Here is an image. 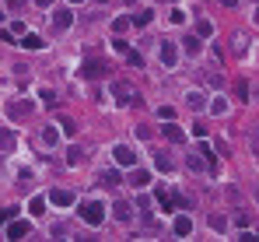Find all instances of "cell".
Returning a JSON list of instances; mask_svg holds the SVG:
<instances>
[{
	"label": "cell",
	"mask_w": 259,
	"mask_h": 242,
	"mask_svg": "<svg viewBox=\"0 0 259 242\" xmlns=\"http://www.w3.org/2000/svg\"><path fill=\"white\" fill-rule=\"evenodd\" d=\"M200 155H203V161L214 169V151H210V144H200Z\"/></svg>",
	"instance_id": "cell-29"
},
{
	"label": "cell",
	"mask_w": 259,
	"mask_h": 242,
	"mask_svg": "<svg viewBox=\"0 0 259 242\" xmlns=\"http://www.w3.org/2000/svg\"><path fill=\"white\" fill-rule=\"evenodd\" d=\"M7 218H14V210H0V225H4Z\"/></svg>",
	"instance_id": "cell-35"
},
{
	"label": "cell",
	"mask_w": 259,
	"mask_h": 242,
	"mask_svg": "<svg viewBox=\"0 0 259 242\" xmlns=\"http://www.w3.org/2000/svg\"><path fill=\"white\" fill-rule=\"evenodd\" d=\"M77 214H81L84 225H102V221H105V207H102L98 200H84V204L77 207Z\"/></svg>",
	"instance_id": "cell-1"
},
{
	"label": "cell",
	"mask_w": 259,
	"mask_h": 242,
	"mask_svg": "<svg viewBox=\"0 0 259 242\" xmlns=\"http://www.w3.org/2000/svg\"><path fill=\"white\" fill-rule=\"evenodd\" d=\"M172 232H175L179 239H186V235L193 232V218H186V214H182V218H175V225H172Z\"/></svg>",
	"instance_id": "cell-10"
},
{
	"label": "cell",
	"mask_w": 259,
	"mask_h": 242,
	"mask_svg": "<svg viewBox=\"0 0 259 242\" xmlns=\"http://www.w3.org/2000/svg\"><path fill=\"white\" fill-rule=\"evenodd\" d=\"M186 165H189L193 172H203V169H207V161H203L200 151H189V155H186Z\"/></svg>",
	"instance_id": "cell-13"
},
{
	"label": "cell",
	"mask_w": 259,
	"mask_h": 242,
	"mask_svg": "<svg viewBox=\"0 0 259 242\" xmlns=\"http://www.w3.org/2000/svg\"><path fill=\"white\" fill-rule=\"evenodd\" d=\"M196 35H200V39L214 35V25H210V21H200V25H196Z\"/></svg>",
	"instance_id": "cell-27"
},
{
	"label": "cell",
	"mask_w": 259,
	"mask_h": 242,
	"mask_svg": "<svg viewBox=\"0 0 259 242\" xmlns=\"http://www.w3.org/2000/svg\"><path fill=\"white\" fill-rule=\"evenodd\" d=\"M49 200H53L56 207H74V193H67V190H53Z\"/></svg>",
	"instance_id": "cell-11"
},
{
	"label": "cell",
	"mask_w": 259,
	"mask_h": 242,
	"mask_svg": "<svg viewBox=\"0 0 259 242\" xmlns=\"http://www.w3.org/2000/svg\"><path fill=\"white\" fill-rule=\"evenodd\" d=\"M21 46H25V49H42L46 42H42V35H25V39H21Z\"/></svg>",
	"instance_id": "cell-21"
},
{
	"label": "cell",
	"mask_w": 259,
	"mask_h": 242,
	"mask_svg": "<svg viewBox=\"0 0 259 242\" xmlns=\"http://www.w3.org/2000/svg\"><path fill=\"white\" fill-rule=\"evenodd\" d=\"M158 204H161V210H175V196L168 190H158Z\"/></svg>",
	"instance_id": "cell-16"
},
{
	"label": "cell",
	"mask_w": 259,
	"mask_h": 242,
	"mask_svg": "<svg viewBox=\"0 0 259 242\" xmlns=\"http://www.w3.org/2000/svg\"><path fill=\"white\" fill-rule=\"evenodd\" d=\"M252 18H256V25H259V7H256V14H252Z\"/></svg>",
	"instance_id": "cell-40"
},
{
	"label": "cell",
	"mask_w": 259,
	"mask_h": 242,
	"mask_svg": "<svg viewBox=\"0 0 259 242\" xmlns=\"http://www.w3.org/2000/svg\"><path fill=\"white\" fill-rule=\"evenodd\" d=\"M123 4H126V7H133V4H137V0H123Z\"/></svg>",
	"instance_id": "cell-39"
},
{
	"label": "cell",
	"mask_w": 259,
	"mask_h": 242,
	"mask_svg": "<svg viewBox=\"0 0 259 242\" xmlns=\"http://www.w3.org/2000/svg\"><path fill=\"white\" fill-rule=\"evenodd\" d=\"M154 165H158L161 172H172V158L165 155V151H154Z\"/></svg>",
	"instance_id": "cell-20"
},
{
	"label": "cell",
	"mask_w": 259,
	"mask_h": 242,
	"mask_svg": "<svg viewBox=\"0 0 259 242\" xmlns=\"http://www.w3.org/2000/svg\"><path fill=\"white\" fill-rule=\"evenodd\" d=\"M67 161H70V165H81V161H84V151H81V147H70Z\"/></svg>",
	"instance_id": "cell-28"
},
{
	"label": "cell",
	"mask_w": 259,
	"mask_h": 242,
	"mask_svg": "<svg viewBox=\"0 0 259 242\" xmlns=\"http://www.w3.org/2000/svg\"><path fill=\"white\" fill-rule=\"evenodd\" d=\"M7 4H11V11H18V7L25 4V0H7Z\"/></svg>",
	"instance_id": "cell-36"
},
{
	"label": "cell",
	"mask_w": 259,
	"mask_h": 242,
	"mask_svg": "<svg viewBox=\"0 0 259 242\" xmlns=\"http://www.w3.org/2000/svg\"><path fill=\"white\" fill-rule=\"evenodd\" d=\"M126 60H130V64H133V67H144V56H140V53H137V49H126Z\"/></svg>",
	"instance_id": "cell-31"
},
{
	"label": "cell",
	"mask_w": 259,
	"mask_h": 242,
	"mask_svg": "<svg viewBox=\"0 0 259 242\" xmlns=\"http://www.w3.org/2000/svg\"><path fill=\"white\" fill-rule=\"evenodd\" d=\"M4 113H7V119H14V123H18V119H25V116H32V102H7L4 105Z\"/></svg>",
	"instance_id": "cell-3"
},
{
	"label": "cell",
	"mask_w": 259,
	"mask_h": 242,
	"mask_svg": "<svg viewBox=\"0 0 259 242\" xmlns=\"http://www.w3.org/2000/svg\"><path fill=\"white\" fill-rule=\"evenodd\" d=\"M112 210H116V221H123V225H126V221H133V207H130L126 200H119Z\"/></svg>",
	"instance_id": "cell-12"
},
{
	"label": "cell",
	"mask_w": 259,
	"mask_h": 242,
	"mask_svg": "<svg viewBox=\"0 0 259 242\" xmlns=\"http://www.w3.org/2000/svg\"><path fill=\"white\" fill-rule=\"evenodd\" d=\"M221 4H224V7H235V4H238V0H221Z\"/></svg>",
	"instance_id": "cell-37"
},
{
	"label": "cell",
	"mask_w": 259,
	"mask_h": 242,
	"mask_svg": "<svg viewBox=\"0 0 259 242\" xmlns=\"http://www.w3.org/2000/svg\"><path fill=\"white\" fill-rule=\"evenodd\" d=\"M39 98L46 102V105H56L60 98H56V92H53V88H42V92H39Z\"/></svg>",
	"instance_id": "cell-26"
},
{
	"label": "cell",
	"mask_w": 259,
	"mask_h": 242,
	"mask_svg": "<svg viewBox=\"0 0 259 242\" xmlns=\"http://www.w3.org/2000/svg\"><path fill=\"white\" fill-rule=\"evenodd\" d=\"M151 18H154V11H137L133 18H130V25H140L144 28V25H151Z\"/></svg>",
	"instance_id": "cell-19"
},
{
	"label": "cell",
	"mask_w": 259,
	"mask_h": 242,
	"mask_svg": "<svg viewBox=\"0 0 259 242\" xmlns=\"http://www.w3.org/2000/svg\"><path fill=\"white\" fill-rule=\"evenodd\" d=\"M60 130H63V133H67V137H74V130H77V127H74V123H70V119H60Z\"/></svg>",
	"instance_id": "cell-32"
},
{
	"label": "cell",
	"mask_w": 259,
	"mask_h": 242,
	"mask_svg": "<svg viewBox=\"0 0 259 242\" xmlns=\"http://www.w3.org/2000/svg\"><path fill=\"white\" fill-rule=\"evenodd\" d=\"M105 70H109V67H105L102 60H84V67H81V74H84V78H102Z\"/></svg>",
	"instance_id": "cell-7"
},
{
	"label": "cell",
	"mask_w": 259,
	"mask_h": 242,
	"mask_svg": "<svg viewBox=\"0 0 259 242\" xmlns=\"http://www.w3.org/2000/svg\"><path fill=\"white\" fill-rule=\"evenodd\" d=\"M28 210H32V214H42V210H46V200H42V196H32V200H28Z\"/></svg>",
	"instance_id": "cell-25"
},
{
	"label": "cell",
	"mask_w": 259,
	"mask_h": 242,
	"mask_svg": "<svg viewBox=\"0 0 259 242\" xmlns=\"http://www.w3.org/2000/svg\"><path fill=\"white\" fill-rule=\"evenodd\" d=\"M112 95H116V102H119V105L137 102V98H133V88H130V84H123V81H116V84H112Z\"/></svg>",
	"instance_id": "cell-6"
},
{
	"label": "cell",
	"mask_w": 259,
	"mask_h": 242,
	"mask_svg": "<svg viewBox=\"0 0 259 242\" xmlns=\"http://www.w3.org/2000/svg\"><path fill=\"white\" fill-rule=\"evenodd\" d=\"M53 25H56V28H70V25H74V14H70V11H56Z\"/></svg>",
	"instance_id": "cell-17"
},
{
	"label": "cell",
	"mask_w": 259,
	"mask_h": 242,
	"mask_svg": "<svg viewBox=\"0 0 259 242\" xmlns=\"http://www.w3.org/2000/svg\"><path fill=\"white\" fill-rule=\"evenodd\" d=\"M0 18H4V11H0Z\"/></svg>",
	"instance_id": "cell-42"
},
{
	"label": "cell",
	"mask_w": 259,
	"mask_h": 242,
	"mask_svg": "<svg viewBox=\"0 0 259 242\" xmlns=\"http://www.w3.org/2000/svg\"><path fill=\"white\" fill-rule=\"evenodd\" d=\"M102 183H105V186H119V183H123V176H119L116 169H105V172H102Z\"/></svg>",
	"instance_id": "cell-18"
},
{
	"label": "cell",
	"mask_w": 259,
	"mask_h": 242,
	"mask_svg": "<svg viewBox=\"0 0 259 242\" xmlns=\"http://www.w3.org/2000/svg\"><path fill=\"white\" fill-rule=\"evenodd\" d=\"M67 4H81V0H67Z\"/></svg>",
	"instance_id": "cell-41"
},
{
	"label": "cell",
	"mask_w": 259,
	"mask_h": 242,
	"mask_svg": "<svg viewBox=\"0 0 259 242\" xmlns=\"http://www.w3.org/2000/svg\"><path fill=\"white\" fill-rule=\"evenodd\" d=\"M161 133H165V141H172V144H182V141H186V130H182L179 123H172V119H165Z\"/></svg>",
	"instance_id": "cell-4"
},
{
	"label": "cell",
	"mask_w": 259,
	"mask_h": 242,
	"mask_svg": "<svg viewBox=\"0 0 259 242\" xmlns=\"http://www.w3.org/2000/svg\"><path fill=\"white\" fill-rule=\"evenodd\" d=\"M56 137H60V133H56L53 127H46V130H42V144H46V147H53V144H56Z\"/></svg>",
	"instance_id": "cell-24"
},
{
	"label": "cell",
	"mask_w": 259,
	"mask_h": 242,
	"mask_svg": "<svg viewBox=\"0 0 259 242\" xmlns=\"http://www.w3.org/2000/svg\"><path fill=\"white\" fill-rule=\"evenodd\" d=\"M235 92H238V102H245V95H249V84H245V81H238V88H235Z\"/></svg>",
	"instance_id": "cell-34"
},
{
	"label": "cell",
	"mask_w": 259,
	"mask_h": 242,
	"mask_svg": "<svg viewBox=\"0 0 259 242\" xmlns=\"http://www.w3.org/2000/svg\"><path fill=\"white\" fill-rule=\"evenodd\" d=\"M161 64L165 67H175L179 64V46H175V42H161Z\"/></svg>",
	"instance_id": "cell-5"
},
{
	"label": "cell",
	"mask_w": 259,
	"mask_h": 242,
	"mask_svg": "<svg viewBox=\"0 0 259 242\" xmlns=\"http://www.w3.org/2000/svg\"><path fill=\"white\" fill-rule=\"evenodd\" d=\"M126 183H130V186H137V190H144V186L151 183V176H147L144 169H133V172L126 176Z\"/></svg>",
	"instance_id": "cell-9"
},
{
	"label": "cell",
	"mask_w": 259,
	"mask_h": 242,
	"mask_svg": "<svg viewBox=\"0 0 259 242\" xmlns=\"http://www.w3.org/2000/svg\"><path fill=\"white\" fill-rule=\"evenodd\" d=\"M112 158L123 165V169H133V165H137V151H133L130 144H116V147H112Z\"/></svg>",
	"instance_id": "cell-2"
},
{
	"label": "cell",
	"mask_w": 259,
	"mask_h": 242,
	"mask_svg": "<svg viewBox=\"0 0 259 242\" xmlns=\"http://www.w3.org/2000/svg\"><path fill=\"white\" fill-rule=\"evenodd\" d=\"M245 42H249L245 35H235V39H231V49H235V53H245Z\"/></svg>",
	"instance_id": "cell-30"
},
{
	"label": "cell",
	"mask_w": 259,
	"mask_h": 242,
	"mask_svg": "<svg viewBox=\"0 0 259 242\" xmlns=\"http://www.w3.org/2000/svg\"><path fill=\"white\" fill-rule=\"evenodd\" d=\"M186 105H189V109H203V95L200 92H189L186 95Z\"/></svg>",
	"instance_id": "cell-23"
},
{
	"label": "cell",
	"mask_w": 259,
	"mask_h": 242,
	"mask_svg": "<svg viewBox=\"0 0 259 242\" xmlns=\"http://www.w3.org/2000/svg\"><path fill=\"white\" fill-rule=\"evenodd\" d=\"M28 232H32V225H28V221H11L7 225V239H25Z\"/></svg>",
	"instance_id": "cell-8"
},
{
	"label": "cell",
	"mask_w": 259,
	"mask_h": 242,
	"mask_svg": "<svg viewBox=\"0 0 259 242\" xmlns=\"http://www.w3.org/2000/svg\"><path fill=\"white\" fill-rule=\"evenodd\" d=\"M18 137H14V130H0V151H14Z\"/></svg>",
	"instance_id": "cell-14"
},
{
	"label": "cell",
	"mask_w": 259,
	"mask_h": 242,
	"mask_svg": "<svg viewBox=\"0 0 259 242\" xmlns=\"http://www.w3.org/2000/svg\"><path fill=\"white\" fill-rule=\"evenodd\" d=\"M98 4H105V0H98Z\"/></svg>",
	"instance_id": "cell-43"
},
{
	"label": "cell",
	"mask_w": 259,
	"mask_h": 242,
	"mask_svg": "<svg viewBox=\"0 0 259 242\" xmlns=\"http://www.w3.org/2000/svg\"><path fill=\"white\" fill-rule=\"evenodd\" d=\"M210 228H214V232H228V218L224 214H210Z\"/></svg>",
	"instance_id": "cell-22"
},
{
	"label": "cell",
	"mask_w": 259,
	"mask_h": 242,
	"mask_svg": "<svg viewBox=\"0 0 259 242\" xmlns=\"http://www.w3.org/2000/svg\"><path fill=\"white\" fill-rule=\"evenodd\" d=\"M112 28H116V32H126V28H130V18H116Z\"/></svg>",
	"instance_id": "cell-33"
},
{
	"label": "cell",
	"mask_w": 259,
	"mask_h": 242,
	"mask_svg": "<svg viewBox=\"0 0 259 242\" xmlns=\"http://www.w3.org/2000/svg\"><path fill=\"white\" fill-rule=\"evenodd\" d=\"M182 49H186L189 56H196V53H200V35H186V39H182Z\"/></svg>",
	"instance_id": "cell-15"
},
{
	"label": "cell",
	"mask_w": 259,
	"mask_h": 242,
	"mask_svg": "<svg viewBox=\"0 0 259 242\" xmlns=\"http://www.w3.org/2000/svg\"><path fill=\"white\" fill-rule=\"evenodd\" d=\"M35 4H39V7H46V4H53V0H35Z\"/></svg>",
	"instance_id": "cell-38"
}]
</instances>
